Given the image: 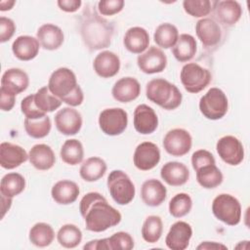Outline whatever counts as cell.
<instances>
[{
	"label": "cell",
	"instance_id": "cell-35",
	"mask_svg": "<svg viewBox=\"0 0 250 250\" xmlns=\"http://www.w3.org/2000/svg\"><path fill=\"white\" fill-rule=\"evenodd\" d=\"M28 238L37 247H47L54 241L55 231L51 225L47 223H36L29 229Z\"/></svg>",
	"mask_w": 250,
	"mask_h": 250
},
{
	"label": "cell",
	"instance_id": "cell-53",
	"mask_svg": "<svg viewBox=\"0 0 250 250\" xmlns=\"http://www.w3.org/2000/svg\"><path fill=\"white\" fill-rule=\"evenodd\" d=\"M16 4L15 0H2L0 1V11H10L13 9L14 5Z\"/></svg>",
	"mask_w": 250,
	"mask_h": 250
},
{
	"label": "cell",
	"instance_id": "cell-34",
	"mask_svg": "<svg viewBox=\"0 0 250 250\" xmlns=\"http://www.w3.org/2000/svg\"><path fill=\"white\" fill-rule=\"evenodd\" d=\"M60 156L64 163L71 166L81 163L84 158V148L82 143L77 139L66 140L61 147Z\"/></svg>",
	"mask_w": 250,
	"mask_h": 250
},
{
	"label": "cell",
	"instance_id": "cell-10",
	"mask_svg": "<svg viewBox=\"0 0 250 250\" xmlns=\"http://www.w3.org/2000/svg\"><path fill=\"white\" fill-rule=\"evenodd\" d=\"M162 145L167 153L172 156L181 157L190 150L192 138L186 129L175 128L166 133Z\"/></svg>",
	"mask_w": 250,
	"mask_h": 250
},
{
	"label": "cell",
	"instance_id": "cell-47",
	"mask_svg": "<svg viewBox=\"0 0 250 250\" xmlns=\"http://www.w3.org/2000/svg\"><path fill=\"white\" fill-rule=\"evenodd\" d=\"M16 28V23L13 20L6 17H0V42L5 43L9 41L13 37Z\"/></svg>",
	"mask_w": 250,
	"mask_h": 250
},
{
	"label": "cell",
	"instance_id": "cell-33",
	"mask_svg": "<svg viewBox=\"0 0 250 250\" xmlns=\"http://www.w3.org/2000/svg\"><path fill=\"white\" fill-rule=\"evenodd\" d=\"M179 38L178 28L169 22L159 24L153 33V40L156 45L163 49H170L175 46Z\"/></svg>",
	"mask_w": 250,
	"mask_h": 250
},
{
	"label": "cell",
	"instance_id": "cell-36",
	"mask_svg": "<svg viewBox=\"0 0 250 250\" xmlns=\"http://www.w3.org/2000/svg\"><path fill=\"white\" fill-rule=\"evenodd\" d=\"M25 188V179L20 173L6 174L0 183V192L7 197H15L21 193Z\"/></svg>",
	"mask_w": 250,
	"mask_h": 250
},
{
	"label": "cell",
	"instance_id": "cell-37",
	"mask_svg": "<svg viewBox=\"0 0 250 250\" xmlns=\"http://www.w3.org/2000/svg\"><path fill=\"white\" fill-rule=\"evenodd\" d=\"M57 240L64 248H75L82 240V231L73 224H65L58 230Z\"/></svg>",
	"mask_w": 250,
	"mask_h": 250
},
{
	"label": "cell",
	"instance_id": "cell-26",
	"mask_svg": "<svg viewBox=\"0 0 250 250\" xmlns=\"http://www.w3.org/2000/svg\"><path fill=\"white\" fill-rule=\"evenodd\" d=\"M123 45L132 54L144 53L149 45V34L144 27H130L123 37Z\"/></svg>",
	"mask_w": 250,
	"mask_h": 250
},
{
	"label": "cell",
	"instance_id": "cell-42",
	"mask_svg": "<svg viewBox=\"0 0 250 250\" xmlns=\"http://www.w3.org/2000/svg\"><path fill=\"white\" fill-rule=\"evenodd\" d=\"M216 1L210 0H185L183 8L185 12L193 18H204L208 16L215 7Z\"/></svg>",
	"mask_w": 250,
	"mask_h": 250
},
{
	"label": "cell",
	"instance_id": "cell-32",
	"mask_svg": "<svg viewBox=\"0 0 250 250\" xmlns=\"http://www.w3.org/2000/svg\"><path fill=\"white\" fill-rule=\"evenodd\" d=\"M197 183L203 188H215L219 187L224 180L223 173L216 166V164H210L203 166L195 171Z\"/></svg>",
	"mask_w": 250,
	"mask_h": 250
},
{
	"label": "cell",
	"instance_id": "cell-45",
	"mask_svg": "<svg viewBox=\"0 0 250 250\" xmlns=\"http://www.w3.org/2000/svg\"><path fill=\"white\" fill-rule=\"evenodd\" d=\"M124 5L123 0H101L98 2V10L103 16H113L120 13Z\"/></svg>",
	"mask_w": 250,
	"mask_h": 250
},
{
	"label": "cell",
	"instance_id": "cell-18",
	"mask_svg": "<svg viewBox=\"0 0 250 250\" xmlns=\"http://www.w3.org/2000/svg\"><path fill=\"white\" fill-rule=\"evenodd\" d=\"M141 94V85L139 81L131 76L118 79L111 89L113 99L119 103L127 104L135 101Z\"/></svg>",
	"mask_w": 250,
	"mask_h": 250
},
{
	"label": "cell",
	"instance_id": "cell-16",
	"mask_svg": "<svg viewBox=\"0 0 250 250\" xmlns=\"http://www.w3.org/2000/svg\"><path fill=\"white\" fill-rule=\"evenodd\" d=\"M191 236L190 225L184 221H178L170 227L165 237V244L172 250H185L188 248Z\"/></svg>",
	"mask_w": 250,
	"mask_h": 250
},
{
	"label": "cell",
	"instance_id": "cell-49",
	"mask_svg": "<svg viewBox=\"0 0 250 250\" xmlns=\"http://www.w3.org/2000/svg\"><path fill=\"white\" fill-rule=\"evenodd\" d=\"M57 5L59 8L66 13H74L78 11V9L82 5L81 0H59L57 1Z\"/></svg>",
	"mask_w": 250,
	"mask_h": 250
},
{
	"label": "cell",
	"instance_id": "cell-30",
	"mask_svg": "<svg viewBox=\"0 0 250 250\" xmlns=\"http://www.w3.org/2000/svg\"><path fill=\"white\" fill-rule=\"evenodd\" d=\"M107 169L104 159L98 156L87 158L80 166L79 175L85 182H96L104 177Z\"/></svg>",
	"mask_w": 250,
	"mask_h": 250
},
{
	"label": "cell",
	"instance_id": "cell-51",
	"mask_svg": "<svg viewBox=\"0 0 250 250\" xmlns=\"http://www.w3.org/2000/svg\"><path fill=\"white\" fill-rule=\"evenodd\" d=\"M196 248L197 249H207V250H210V249H228V247L226 245L215 242V241L201 242Z\"/></svg>",
	"mask_w": 250,
	"mask_h": 250
},
{
	"label": "cell",
	"instance_id": "cell-11",
	"mask_svg": "<svg viewBox=\"0 0 250 250\" xmlns=\"http://www.w3.org/2000/svg\"><path fill=\"white\" fill-rule=\"evenodd\" d=\"M216 149L220 158L229 165H239L244 159L243 145L234 136L227 135L220 138L217 141Z\"/></svg>",
	"mask_w": 250,
	"mask_h": 250
},
{
	"label": "cell",
	"instance_id": "cell-1",
	"mask_svg": "<svg viewBox=\"0 0 250 250\" xmlns=\"http://www.w3.org/2000/svg\"><path fill=\"white\" fill-rule=\"evenodd\" d=\"M79 211L87 230L102 232L117 226L122 219L120 212L112 207L100 192L86 193L80 200Z\"/></svg>",
	"mask_w": 250,
	"mask_h": 250
},
{
	"label": "cell",
	"instance_id": "cell-38",
	"mask_svg": "<svg viewBox=\"0 0 250 250\" xmlns=\"http://www.w3.org/2000/svg\"><path fill=\"white\" fill-rule=\"evenodd\" d=\"M142 236L147 243H156L163 232V223L159 216H147L142 227Z\"/></svg>",
	"mask_w": 250,
	"mask_h": 250
},
{
	"label": "cell",
	"instance_id": "cell-50",
	"mask_svg": "<svg viewBox=\"0 0 250 250\" xmlns=\"http://www.w3.org/2000/svg\"><path fill=\"white\" fill-rule=\"evenodd\" d=\"M83 249H90V250H108V243L107 237L102 239H95L91 240L83 246Z\"/></svg>",
	"mask_w": 250,
	"mask_h": 250
},
{
	"label": "cell",
	"instance_id": "cell-22",
	"mask_svg": "<svg viewBox=\"0 0 250 250\" xmlns=\"http://www.w3.org/2000/svg\"><path fill=\"white\" fill-rule=\"evenodd\" d=\"M167 196L165 186L157 179H149L143 183L141 188V198L149 207L161 205Z\"/></svg>",
	"mask_w": 250,
	"mask_h": 250
},
{
	"label": "cell",
	"instance_id": "cell-28",
	"mask_svg": "<svg viewBox=\"0 0 250 250\" xmlns=\"http://www.w3.org/2000/svg\"><path fill=\"white\" fill-rule=\"evenodd\" d=\"M40 43L37 38L29 35H21L17 37L12 44L13 54L20 61H31L39 53Z\"/></svg>",
	"mask_w": 250,
	"mask_h": 250
},
{
	"label": "cell",
	"instance_id": "cell-9",
	"mask_svg": "<svg viewBox=\"0 0 250 250\" xmlns=\"http://www.w3.org/2000/svg\"><path fill=\"white\" fill-rule=\"evenodd\" d=\"M99 126L107 136L121 135L128 125V114L121 107L105 108L99 115Z\"/></svg>",
	"mask_w": 250,
	"mask_h": 250
},
{
	"label": "cell",
	"instance_id": "cell-20",
	"mask_svg": "<svg viewBox=\"0 0 250 250\" xmlns=\"http://www.w3.org/2000/svg\"><path fill=\"white\" fill-rule=\"evenodd\" d=\"M121 62L119 57L111 51H102L93 61L95 72L102 78L115 76L120 70Z\"/></svg>",
	"mask_w": 250,
	"mask_h": 250
},
{
	"label": "cell",
	"instance_id": "cell-13",
	"mask_svg": "<svg viewBox=\"0 0 250 250\" xmlns=\"http://www.w3.org/2000/svg\"><path fill=\"white\" fill-rule=\"evenodd\" d=\"M54 119L57 130L65 136L76 135L81 130L83 123L81 113L71 106L58 110Z\"/></svg>",
	"mask_w": 250,
	"mask_h": 250
},
{
	"label": "cell",
	"instance_id": "cell-43",
	"mask_svg": "<svg viewBox=\"0 0 250 250\" xmlns=\"http://www.w3.org/2000/svg\"><path fill=\"white\" fill-rule=\"evenodd\" d=\"M108 250H131L135 246L134 238L126 231H117L107 237Z\"/></svg>",
	"mask_w": 250,
	"mask_h": 250
},
{
	"label": "cell",
	"instance_id": "cell-27",
	"mask_svg": "<svg viewBox=\"0 0 250 250\" xmlns=\"http://www.w3.org/2000/svg\"><path fill=\"white\" fill-rule=\"evenodd\" d=\"M79 193L80 189L78 185L70 180H61L57 182L51 189L53 200L61 205H68L75 202Z\"/></svg>",
	"mask_w": 250,
	"mask_h": 250
},
{
	"label": "cell",
	"instance_id": "cell-23",
	"mask_svg": "<svg viewBox=\"0 0 250 250\" xmlns=\"http://www.w3.org/2000/svg\"><path fill=\"white\" fill-rule=\"evenodd\" d=\"M214 10L217 19L225 26H233L242 16L241 5L234 0L216 1Z\"/></svg>",
	"mask_w": 250,
	"mask_h": 250
},
{
	"label": "cell",
	"instance_id": "cell-31",
	"mask_svg": "<svg viewBox=\"0 0 250 250\" xmlns=\"http://www.w3.org/2000/svg\"><path fill=\"white\" fill-rule=\"evenodd\" d=\"M197 51V43L195 38L188 33L179 35L178 41L172 48L175 59L180 62H189Z\"/></svg>",
	"mask_w": 250,
	"mask_h": 250
},
{
	"label": "cell",
	"instance_id": "cell-40",
	"mask_svg": "<svg viewBox=\"0 0 250 250\" xmlns=\"http://www.w3.org/2000/svg\"><path fill=\"white\" fill-rule=\"evenodd\" d=\"M34 103L36 106L45 113L53 112L62 104L59 98L50 92L48 86L41 87L37 90V92L34 94Z\"/></svg>",
	"mask_w": 250,
	"mask_h": 250
},
{
	"label": "cell",
	"instance_id": "cell-2",
	"mask_svg": "<svg viewBox=\"0 0 250 250\" xmlns=\"http://www.w3.org/2000/svg\"><path fill=\"white\" fill-rule=\"evenodd\" d=\"M114 27L111 22L103 19L95 10L84 12L80 33L84 44L90 51L108 47L111 43Z\"/></svg>",
	"mask_w": 250,
	"mask_h": 250
},
{
	"label": "cell",
	"instance_id": "cell-17",
	"mask_svg": "<svg viewBox=\"0 0 250 250\" xmlns=\"http://www.w3.org/2000/svg\"><path fill=\"white\" fill-rule=\"evenodd\" d=\"M195 33L206 48L215 47L222 39V30L217 21L210 18L200 19L195 23Z\"/></svg>",
	"mask_w": 250,
	"mask_h": 250
},
{
	"label": "cell",
	"instance_id": "cell-19",
	"mask_svg": "<svg viewBox=\"0 0 250 250\" xmlns=\"http://www.w3.org/2000/svg\"><path fill=\"white\" fill-rule=\"evenodd\" d=\"M28 159V153L19 145L3 142L0 145V165L2 168L12 170Z\"/></svg>",
	"mask_w": 250,
	"mask_h": 250
},
{
	"label": "cell",
	"instance_id": "cell-12",
	"mask_svg": "<svg viewBox=\"0 0 250 250\" xmlns=\"http://www.w3.org/2000/svg\"><path fill=\"white\" fill-rule=\"evenodd\" d=\"M138 67L146 74L162 72L167 66V57L158 47L150 46L137 58Z\"/></svg>",
	"mask_w": 250,
	"mask_h": 250
},
{
	"label": "cell",
	"instance_id": "cell-41",
	"mask_svg": "<svg viewBox=\"0 0 250 250\" xmlns=\"http://www.w3.org/2000/svg\"><path fill=\"white\" fill-rule=\"evenodd\" d=\"M192 208V199L189 194L180 192L175 194L169 201V213L175 218H182L188 215Z\"/></svg>",
	"mask_w": 250,
	"mask_h": 250
},
{
	"label": "cell",
	"instance_id": "cell-25",
	"mask_svg": "<svg viewBox=\"0 0 250 250\" xmlns=\"http://www.w3.org/2000/svg\"><path fill=\"white\" fill-rule=\"evenodd\" d=\"M160 176L169 186L180 187L188 181L189 171L182 162L169 161L161 167Z\"/></svg>",
	"mask_w": 250,
	"mask_h": 250
},
{
	"label": "cell",
	"instance_id": "cell-6",
	"mask_svg": "<svg viewBox=\"0 0 250 250\" xmlns=\"http://www.w3.org/2000/svg\"><path fill=\"white\" fill-rule=\"evenodd\" d=\"M213 215L228 226H236L241 220V204L231 194L221 193L212 202Z\"/></svg>",
	"mask_w": 250,
	"mask_h": 250
},
{
	"label": "cell",
	"instance_id": "cell-15",
	"mask_svg": "<svg viewBox=\"0 0 250 250\" xmlns=\"http://www.w3.org/2000/svg\"><path fill=\"white\" fill-rule=\"evenodd\" d=\"M133 124L135 130L142 135H149L158 127V117L154 109L146 104H141L134 110Z\"/></svg>",
	"mask_w": 250,
	"mask_h": 250
},
{
	"label": "cell",
	"instance_id": "cell-4",
	"mask_svg": "<svg viewBox=\"0 0 250 250\" xmlns=\"http://www.w3.org/2000/svg\"><path fill=\"white\" fill-rule=\"evenodd\" d=\"M146 96L163 109L173 110L180 106L183 95L179 88L164 78H154L147 82Z\"/></svg>",
	"mask_w": 250,
	"mask_h": 250
},
{
	"label": "cell",
	"instance_id": "cell-7",
	"mask_svg": "<svg viewBox=\"0 0 250 250\" xmlns=\"http://www.w3.org/2000/svg\"><path fill=\"white\" fill-rule=\"evenodd\" d=\"M228 109V97L220 88L212 87L200 98L199 110L207 119L219 120L227 114Z\"/></svg>",
	"mask_w": 250,
	"mask_h": 250
},
{
	"label": "cell",
	"instance_id": "cell-29",
	"mask_svg": "<svg viewBox=\"0 0 250 250\" xmlns=\"http://www.w3.org/2000/svg\"><path fill=\"white\" fill-rule=\"evenodd\" d=\"M29 78L27 73L17 67L7 69L1 78V87L12 92L16 96L28 88Z\"/></svg>",
	"mask_w": 250,
	"mask_h": 250
},
{
	"label": "cell",
	"instance_id": "cell-39",
	"mask_svg": "<svg viewBox=\"0 0 250 250\" xmlns=\"http://www.w3.org/2000/svg\"><path fill=\"white\" fill-rule=\"evenodd\" d=\"M23 126L26 134L33 139H42L49 135L52 123L48 115L37 119L24 118Z\"/></svg>",
	"mask_w": 250,
	"mask_h": 250
},
{
	"label": "cell",
	"instance_id": "cell-48",
	"mask_svg": "<svg viewBox=\"0 0 250 250\" xmlns=\"http://www.w3.org/2000/svg\"><path fill=\"white\" fill-rule=\"evenodd\" d=\"M16 103V95L12 92L6 90L5 88H0V107L3 111H10Z\"/></svg>",
	"mask_w": 250,
	"mask_h": 250
},
{
	"label": "cell",
	"instance_id": "cell-52",
	"mask_svg": "<svg viewBox=\"0 0 250 250\" xmlns=\"http://www.w3.org/2000/svg\"><path fill=\"white\" fill-rule=\"evenodd\" d=\"M12 202H13V200L11 197H7V196L1 194V211H2L1 218H4L5 214L10 210V208L12 206Z\"/></svg>",
	"mask_w": 250,
	"mask_h": 250
},
{
	"label": "cell",
	"instance_id": "cell-14",
	"mask_svg": "<svg viewBox=\"0 0 250 250\" xmlns=\"http://www.w3.org/2000/svg\"><path fill=\"white\" fill-rule=\"evenodd\" d=\"M160 149L151 142H143L137 146L133 154V162L141 171L153 169L160 161Z\"/></svg>",
	"mask_w": 250,
	"mask_h": 250
},
{
	"label": "cell",
	"instance_id": "cell-24",
	"mask_svg": "<svg viewBox=\"0 0 250 250\" xmlns=\"http://www.w3.org/2000/svg\"><path fill=\"white\" fill-rule=\"evenodd\" d=\"M30 164L37 170H50L56 163L55 152L52 147L46 144L34 145L28 152Z\"/></svg>",
	"mask_w": 250,
	"mask_h": 250
},
{
	"label": "cell",
	"instance_id": "cell-5",
	"mask_svg": "<svg viewBox=\"0 0 250 250\" xmlns=\"http://www.w3.org/2000/svg\"><path fill=\"white\" fill-rule=\"evenodd\" d=\"M106 186L110 196L119 205H127L135 197V185L122 170H112L107 177Z\"/></svg>",
	"mask_w": 250,
	"mask_h": 250
},
{
	"label": "cell",
	"instance_id": "cell-46",
	"mask_svg": "<svg viewBox=\"0 0 250 250\" xmlns=\"http://www.w3.org/2000/svg\"><path fill=\"white\" fill-rule=\"evenodd\" d=\"M216 164V160L214 155L206 149H198L194 151L191 155V165L194 171L198 170L199 168L210 165Z\"/></svg>",
	"mask_w": 250,
	"mask_h": 250
},
{
	"label": "cell",
	"instance_id": "cell-8",
	"mask_svg": "<svg viewBox=\"0 0 250 250\" xmlns=\"http://www.w3.org/2000/svg\"><path fill=\"white\" fill-rule=\"evenodd\" d=\"M181 82L186 91L196 94L204 90L211 82V72L196 62L186 63L180 73Z\"/></svg>",
	"mask_w": 250,
	"mask_h": 250
},
{
	"label": "cell",
	"instance_id": "cell-21",
	"mask_svg": "<svg viewBox=\"0 0 250 250\" xmlns=\"http://www.w3.org/2000/svg\"><path fill=\"white\" fill-rule=\"evenodd\" d=\"M36 38L43 49L55 51L62 45L64 34L60 26L53 23H44L37 29Z\"/></svg>",
	"mask_w": 250,
	"mask_h": 250
},
{
	"label": "cell",
	"instance_id": "cell-44",
	"mask_svg": "<svg viewBox=\"0 0 250 250\" xmlns=\"http://www.w3.org/2000/svg\"><path fill=\"white\" fill-rule=\"evenodd\" d=\"M21 110L24 114L25 118L37 119L47 115L45 112L41 111L34 103V94L28 95L22 99L21 103Z\"/></svg>",
	"mask_w": 250,
	"mask_h": 250
},
{
	"label": "cell",
	"instance_id": "cell-3",
	"mask_svg": "<svg viewBox=\"0 0 250 250\" xmlns=\"http://www.w3.org/2000/svg\"><path fill=\"white\" fill-rule=\"evenodd\" d=\"M48 88L54 96L71 107L80 105L84 101L83 91L70 68L59 67L54 70L49 77Z\"/></svg>",
	"mask_w": 250,
	"mask_h": 250
}]
</instances>
